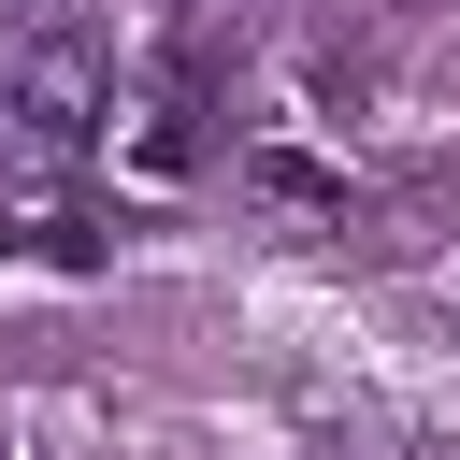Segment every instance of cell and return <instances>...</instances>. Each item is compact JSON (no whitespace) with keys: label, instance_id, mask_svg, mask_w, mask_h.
Listing matches in <instances>:
<instances>
[{"label":"cell","instance_id":"1","mask_svg":"<svg viewBox=\"0 0 460 460\" xmlns=\"http://www.w3.org/2000/svg\"><path fill=\"white\" fill-rule=\"evenodd\" d=\"M0 115H14V144L29 158H86L129 101H115V72H101V29L72 14V29H43V43H14V86H0Z\"/></svg>","mask_w":460,"mask_h":460},{"label":"cell","instance_id":"2","mask_svg":"<svg viewBox=\"0 0 460 460\" xmlns=\"http://www.w3.org/2000/svg\"><path fill=\"white\" fill-rule=\"evenodd\" d=\"M201 115H216V101H201V72H158V86L129 101V129H115V158H129L144 187H187V172H201Z\"/></svg>","mask_w":460,"mask_h":460},{"label":"cell","instance_id":"3","mask_svg":"<svg viewBox=\"0 0 460 460\" xmlns=\"http://www.w3.org/2000/svg\"><path fill=\"white\" fill-rule=\"evenodd\" d=\"M244 187H259V201H288V216H345V158H316V144H288V129H259V144H244Z\"/></svg>","mask_w":460,"mask_h":460},{"label":"cell","instance_id":"4","mask_svg":"<svg viewBox=\"0 0 460 460\" xmlns=\"http://www.w3.org/2000/svg\"><path fill=\"white\" fill-rule=\"evenodd\" d=\"M0 460H14V446H0Z\"/></svg>","mask_w":460,"mask_h":460}]
</instances>
